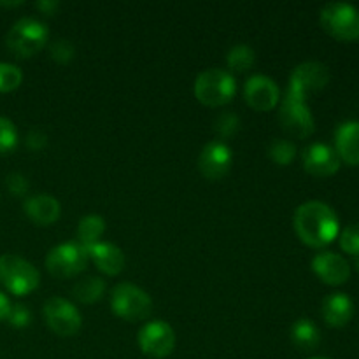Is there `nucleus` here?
<instances>
[{"label":"nucleus","mask_w":359,"mask_h":359,"mask_svg":"<svg viewBox=\"0 0 359 359\" xmlns=\"http://www.w3.org/2000/svg\"><path fill=\"white\" fill-rule=\"evenodd\" d=\"M294 231L309 248H326L337 238L340 230L335 210L325 202H305L294 210Z\"/></svg>","instance_id":"obj_1"},{"label":"nucleus","mask_w":359,"mask_h":359,"mask_svg":"<svg viewBox=\"0 0 359 359\" xmlns=\"http://www.w3.org/2000/svg\"><path fill=\"white\" fill-rule=\"evenodd\" d=\"M49 28L35 18H21L6 35V46L18 58H32L48 46Z\"/></svg>","instance_id":"obj_2"},{"label":"nucleus","mask_w":359,"mask_h":359,"mask_svg":"<svg viewBox=\"0 0 359 359\" xmlns=\"http://www.w3.org/2000/svg\"><path fill=\"white\" fill-rule=\"evenodd\" d=\"M193 91L200 104L207 107H221L231 102L237 91V83L233 74L228 70L209 69L196 77Z\"/></svg>","instance_id":"obj_3"},{"label":"nucleus","mask_w":359,"mask_h":359,"mask_svg":"<svg viewBox=\"0 0 359 359\" xmlns=\"http://www.w3.org/2000/svg\"><path fill=\"white\" fill-rule=\"evenodd\" d=\"M0 284L16 297H27L34 293L41 284L39 270L16 255L0 256Z\"/></svg>","instance_id":"obj_4"},{"label":"nucleus","mask_w":359,"mask_h":359,"mask_svg":"<svg viewBox=\"0 0 359 359\" xmlns=\"http://www.w3.org/2000/svg\"><path fill=\"white\" fill-rule=\"evenodd\" d=\"M111 309L123 321L137 323L149 318L153 300L142 287L121 283L111 291Z\"/></svg>","instance_id":"obj_5"},{"label":"nucleus","mask_w":359,"mask_h":359,"mask_svg":"<svg viewBox=\"0 0 359 359\" xmlns=\"http://www.w3.org/2000/svg\"><path fill=\"white\" fill-rule=\"evenodd\" d=\"M321 27L326 34L339 41H356L359 39V11L346 2L326 4L319 14Z\"/></svg>","instance_id":"obj_6"},{"label":"nucleus","mask_w":359,"mask_h":359,"mask_svg":"<svg viewBox=\"0 0 359 359\" xmlns=\"http://www.w3.org/2000/svg\"><path fill=\"white\" fill-rule=\"evenodd\" d=\"M88 262L90 258L86 248H83L79 242H65L56 245L46 256L48 272L56 279H70L79 276L86 269Z\"/></svg>","instance_id":"obj_7"},{"label":"nucleus","mask_w":359,"mask_h":359,"mask_svg":"<svg viewBox=\"0 0 359 359\" xmlns=\"http://www.w3.org/2000/svg\"><path fill=\"white\" fill-rule=\"evenodd\" d=\"M328 83H330V70L325 63H319V62L300 63V65L291 72L286 97L300 98V100L307 102L309 95L325 90Z\"/></svg>","instance_id":"obj_8"},{"label":"nucleus","mask_w":359,"mask_h":359,"mask_svg":"<svg viewBox=\"0 0 359 359\" xmlns=\"http://www.w3.org/2000/svg\"><path fill=\"white\" fill-rule=\"evenodd\" d=\"M44 319L48 328L58 337H74L83 326V316L72 302L51 297L44 304Z\"/></svg>","instance_id":"obj_9"},{"label":"nucleus","mask_w":359,"mask_h":359,"mask_svg":"<svg viewBox=\"0 0 359 359\" xmlns=\"http://www.w3.org/2000/svg\"><path fill=\"white\" fill-rule=\"evenodd\" d=\"M140 351L146 356L163 359L170 356L175 347V332L168 323L149 321L140 328L139 337H137Z\"/></svg>","instance_id":"obj_10"},{"label":"nucleus","mask_w":359,"mask_h":359,"mask_svg":"<svg viewBox=\"0 0 359 359\" xmlns=\"http://www.w3.org/2000/svg\"><path fill=\"white\" fill-rule=\"evenodd\" d=\"M279 121L284 132L290 133L294 139H307L316 130L311 107L307 105V102L300 100V98H284L283 105H280Z\"/></svg>","instance_id":"obj_11"},{"label":"nucleus","mask_w":359,"mask_h":359,"mask_svg":"<svg viewBox=\"0 0 359 359\" xmlns=\"http://www.w3.org/2000/svg\"><path fill=\"white\" fill-rule=\"evenodd\" d=\"M233 163V154L228 144L223 140H212L205 144L198 156V168L209 181H219L230 172Z\"/></svg>","instance_id":"obj_12"},{"label":"nucleus","mask_w":359,"mask_h":359,"mask_svg":"<svg viewBox=\"0 0 359 359\" xmlns=\"http://www.w3.org/2000/svg\"><path fill=\"white\" fill-rule=\"evenodd\" d=\"M244 98L245 104L255 111L269 112L279 104L280 91L276 81L258 74V76H252L245 81Z\"/></svg>","instance_id":"obj_13"},{"label":"nucleus","mask_w":359,"mask_h":359,"mask_svg":"<svg viewBox=\"0 0 359 359\" xmlns=\"http://www.w3.org/2000/svg\"><path fill=\"white\" fill-rule=\"evenodd\" d=\"M305 172L316 177H330L340 168V158L337 151L328 144H311L302 153Z\"/></svg>","instance_id":"obj_14"},{"label":"nucleus","mask_w":359,"mask_h":359,"mask_svg":"<svg viewBox=\"0 0 359 359\" xmlns=\"http://www.w3.org/2000/svg\"><path fill=\"white\" fill-rule=\"evenodd\" d=\"M312 270L316 276L330 286H340L351 277V265L337 252H319L312 259Z\"/></svg>","instance_id":"obj_15"},{"label":"nucleus","mask_w":359,"mask_h":359,"mask_svg":"<svg viewBox=\"0 0 359 359\" xmlns=\"http://www.w3.org/2000/svg\"><path fill=\"white\" fill-rule=\"evenodd\" d=\"M23 210L28 219L37 224V226H49V224L56 223L60 219V214H62L60 202L55 196L48 195V193L28 196L25 200Z\"/></svg>","instance_id":"obj_16"},{"label":"nucleus","mask_w":359,"mask_h":359,"mask_svg":"<svg viewBox=\"0 0 359 359\" xmlns=\"http://www.w3.org/2000/svg\"><path fill=\"white\" fill-rule=\"evenodd\" d=\"M88 258L97 265L100 272L107 276H118L125 269V255L121 249L109 242H98V244L86 248Z\"/></svg>","instance_id":"obj_17"},{"label":"nucleus","mask_w":359,"mask_h":359,"mask_svg":"<svg viewBox=\"0 0 359 359\" xmlns=\"http://www.w3.org/2000/svg\"><path fill=\"white\" fill-rule=\"evenodd\" d=\"M335 151L340 160L359 165V121H347L337 128Z\"/></svg>","instance_id":"obj_18"},{"label":"nucleus","mask_w":359,"mask_h":359,"mask_svg":"<svg viewBox=\"0 0 359 359\" xmlns=\"http://www.w3.org/2000/svg\"><path fill=\"white\" fill-rule=\"evenodd\" d=\"M354 307L346 293H332L323 300V318L333 328H342L351 321Z\"/></svg>","instance_id":"obj_19"},{"label":"nucleus","mask_w":359,"mask_h":359,"mask_svg":"<svg viewBox=\"0 0 359 359\" xmlns=\"http://www.w3.org/2000/svg\"><path fill=\"white\" fill-rule=\"evenodd\" d=\"M290 337L294 347H298L304 353L314 351L321 342V332L311 319H298L297 323H293Z\"/></svg>","instance_id":"obj_20"},{"label":"nucleus","mask_w":359,"mask_h":359,"mask_svg":"<svg viewBox=\"0 0 359 359\" xmlns=\"http://www.w3.org/2000/svg\"><path fill=\"white\" fill-rule=\"evenodd\" d=\"M105 231V221L104 217L98 214H88L77 224V242L83 248H90V245L98 244Z\"/></svg>","instance_id":"obj_21"},{"label":"nucleus","mask_w":359,"mask_h":359,"mask_svg":"<svg viewBox=\"0 0 359 359\" xmlns=\"http://www.w3.org/2000/svg\"><path fill=\"white\" fill-rule=\"evenodd\" d=\"M105 293V283L100 277H84L79 283L74 284L72 294L81 304H95L102 300Z\"/></svg>","instance_id":"obj_22"},{"label":"nucleus","mask_w":359,"mask_h":359,"mask_svg":"<svg viewBox=\"0 0 359 359\" xmlns=\"http://www.w3.org/2000/svg\"><path fill=\"white\" fill-rule=\"evenodd\" d=\"M256 62V55L252 51V48L245 44H238L235 48L230 49L226 56V63L228 69L231 70L233 74H244L248 70H251L255 67Z\"/></svg>","instance_id":"obj_23"},{"label":"nucleus","mask_w":359,"mask_h":359,"mask_svg":"<svg viewBox=\"0 0 359 359\" xmlns=\"http://www.w3.org/2000/svg\"><path fill=\"white\" fill-rule=\"evenodd\" d=\"M269 156L277 165H290L297 158V146L287 139H277L270 144Z\"/></svg>","instance_id":"obj_24"},{"label":"nucleus","mask_w":359,"mask_h":359,"mask_svg":"<svg viewBox=\"0 0 359 359\" xmlns=\"http://www.w3.org/2000/svg\"><path fill=\"white\" fill-rule=\"evenodd\" d=\"M21 81H23V72L20 67L0 62V93H11L18 90Z\"/></svg>","instance_id":"obj_25"},{"label":"nucleus","mask_w":359,"mask_h":359,"mask_svg":"<svg viewBox=\"0 0 359 359\" xmlns=\"http://www.w3.org/2000/svg\"><path fill=\"white\" fill-rule=\"evenodd\" d=\"M18 130L9 118L0 116V154L6 156L18 147Z\"/></svg>","instance_id":"obj_26"},{"label":"nucleus","mask_w":359,"mask_h":359,"mask_svg":"<svg viewBox=\"0 0 359 359\" xmlns=\"http://www.w3.org/2000/svg\"><path fill=\"white\" fill-rule=\"evenodd\" d=\"M49 55H51V58L55 60L56 63H62V65H65V63L72 62L74 55H76V49H74L72 42L70 41L58 39V41H55L49 44Z\"/></svg>","instance_id":"obj_27"},{"label":"nucleus","mask_w":359,"mask_h":359,"mask_svg":"<svg viewBox=\"0 0 359 359\" xmlns=\"http://www.w3.org/2000/svg\"><path fill=\"white\" fill-rule=\"evenodd\" d=\"M216 132L217 135L223 137V139H228V137H233L235 133L241 128V119H238L237 114H231V112H224L219 118L216 119Z\"/></svg>","instance_id":"obj_28"},{"label":"nucleus","mask_w":359,"mask_h":359,"mask_svg":"<svg viewBox=\"0 0 359 359\" xmlns=\"http://www.w3.org/2000/svg\"><path fill=\"white\" fill-rule=\"evenodd\" d=\"M340 248L351 256H359V223L351 224L340 233Z\"/></svg>","instance_id":"obj_29"},{"label":"nucleus","mask_w":359,"mask_h":359,"mask_svg":"<svg viewBox=\"0 0 359 359\" xmlns=\"http://www.w3.org/2000/svg\"><path fill=\"white\" fill-rule=\"evenodd\" d=\"M7 321L13 328H27L32 323V312L25 305H13L9 316H7Z\"/></svg>","instance_id":"obj_30"},{"label":"nucleus","mask_w":359,"mask_h":359,"mask_svg":"<svg viewBox=\"0 0 359 359\" xmlns=\"http://www.w3.org/2000/svg\"><path fill=\"white\" fill-rule=\"evenodd\" d=\"M6 184L7 189L13 193L14 196H25L30 189V184H28V179L25 175L18 174V172H13L6 177Z\"/></svg>","instance_id":"obj_31"},{"label":"nucleus","mask_w":359,"mask_h":359,"mask_svg":"<svg viewBox=\"0 0 359 359\" xmlns=\"http://www.w3.org/2000/svg\"><path fill=\"white\" fill-rule=\"evenodd\" d=\"M48 144V135L42 130H30L27 135V146L32 151H41L44 149Z\"/></svg>","instance_id":"obj_32"},{"label":"nucleus","mask_w":359,"mask_h":359,"mask_svg":"<svg viewBox=\"0 0 359 359\" xmlns=\"http://www.w3.org/2000/svg\"><path fill=\"white\" fill-rule=\"evenodd\" d=\"M35 7H37L42 14H46V16H55L56 11H58V7H60V4L56 2V0L55 2H51V0H42V2L35 4Z\"/></svg>","instance_id":"obj_33"},{"label":"nucleus","mask_w":359,"mask_h":359,"mask_svg":"<svg viewBox=\"0 0 359 359\" xmlns=\"http://www.w3.org/2000/svg\"><path fill=\"white\" fill-rule=\"evenodd\" d=\"M11 307H13V305H11L9 298H7L4 293H0V321H7V316H9Z\"/></svg>","instance_id":"obj_34"},{"label":"nucleus","mask_w":359,"mask_h":359,"mask_svg":"<svg viewBox=\"0 0 359 359\" xmlns=\"http://www.w3.org/2000/svg\"><path fill=\"white\" fill-rule=\"evenodd\" d=\"M311 359H328V358H321V356H319V358H311Z\"/></svg>","instance_id":"obj_35"},{"label":"nucleus","mask_w":359,"mask_h":359,"mask_svg":"<svg viewBox=\"0 0 359 359\" xmlns=\"http://www.w3.org/2000/svg\"><path fill=\"white\" fill-rule=\"evenodd\" d=\"M356 265H358V270H359V259H358V263H356Z\"/></svg>","instance_id":"obj_36"}]
</instances>
